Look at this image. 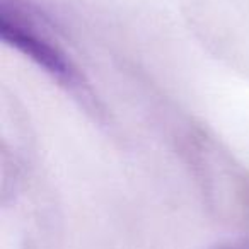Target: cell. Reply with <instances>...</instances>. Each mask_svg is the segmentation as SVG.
I'll use <instances>...</instances> for the list:
<instances>
[{"label": "cell", "mask_w": 249, "mask_h": 249, "mask_svg": "<svg viewBox=\"0 0 249 249\" xmlns=\"http://www.w3.org/2000/svg\"><path fill=\"white\" fill-rule=\"evenodd\" d=\"M0 33H2L4 41L11 43L19 52L35 60L53 77L65 82L67 86H79V75L72 69L69 60L63 56V53L50 41H46L43 36L33 31L31 26H26L18 18H11L7 12L2 11Z\"/></svg>", "instance_id": "6da1fadb"}]
</instances>
